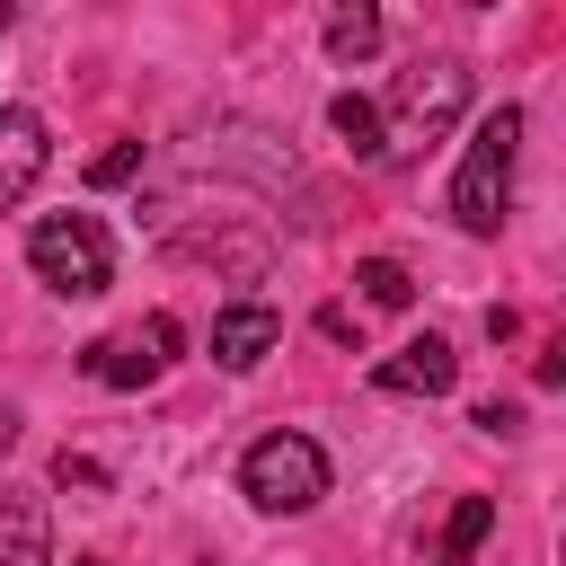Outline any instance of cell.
<instances>
[{"label": "cell", "instance_id": "ac0fdd59", "mask_svg": "<svg viewBox=\"0 0 566 566\" xmlns=\"http://www.w3.org/2000/svg\"><path fill=\"white\" fill-rule=\"evenodd\" d=\"M71 566H97V557H71Z\"/></svg>", "mask_w": 566, "mask_h": 566}, {"label": "cell", "instance_id": "8992f818", "mask_svg": "<svg viewBox=\"0 0 566 566\" xmlns=\"http://www.w3.org/2000/svg\"><path fill=\"white\" fill-rule=\"evenodd\" d=\"M274 345H283V318H274L265 301H230V310L212 318V363H221V371H256Z\"/></svg>", "mask_w": 566, "mask_h": 566}, {"label": "cell", "instance_id": "277c9868", "mask_svg": "<svg viewBox=\"0 0 566 566\" xmlns=\"http://www.w3.org/2000/svg\"><path fill=\"white\" fill-rule=\"evenodd\" d=\"M460 106H469V71H460V62H416V71L389 80L398 142H433L442 124H460ZM389 115H380V124H389Z\"/></svg>", "mask_w": 566, "mask_h": 566}, {"label": "cell", "instance_id": "52a82bcc", "mask_svg": "<svg viewBox=\"0 0 566 566\" xmlns=\"http://www.w3.org/2000/svg\"><path fill=\"white\" fill-rule=\"evenodd\" d=\"M460 380V354L442 345V336H416V345H398L380 371H371V389H389V398H442Z\"/></svg>", "mask_w": 566, "mask_h": 566}, {"label": "cell", "instance_id": "6da1fadb", "mask_svg": "<svg viewBox=\"0 0 566 566\" xmlns=\"http://www.w3.org/2000/svg\"><path fill=\"white\" fill-rule=\"evenodd\" d=\"M513 150H522V106H495L478 133H469V159L451 177V212L469 239H495L504 212H513Z\"/></svg>", "mask_w": 566, "mask_h": 566}, {"label": "cell", "instance_id": "ba28073f", "mask_svg": "<svg viewBox=\"0 0 566 566\" xmlns=\"http://www.w3.org/2000/svg\"><path fill=\"white\" fill-rule=\"evenodd\" d=\"M0 566H53L44 495H27V486H0Z\"/></svg>", "mask_w": 566, "mask_h": 566}, {"label": "cell", "instance_id": "9c48e42d", "mask_svg": "<svg viewBox=\"0 0 566 566\" xmlns=\"http://www.w3.org/2000/svg\"><path fill=\"white\" fill-rule=\"evenodd\" d=\"M486 531H495V504H486V495H460L451 522H442V539H433V566H469V557L486 548Z\"/></svg>", "mask_w": 566, "mask_h": 566}, {"label": "cell", "instance_id": "2e32d148", "mask_svg": "<svg viewBox=\"0 0 566 566\" xmlns=\"http://www.w3.org/2000/svg\"><path fill=\"white\" fill-rule=\"evenodd\" d=\"M478 433H522V407H513V398H486V407H478Z\"/></svg>", "mask_w": 566, "mask_h": 566}, {"label": "cell", "instance_id": "9a60e30c", "mask_svg": "<svg viewBox=\"0 0 566 566\" xmlns=\"http://www.w3.org/2000/svg\"><path fill=\"white\" fill-rule=\"evenodd\" d=\"M53 486H80V495H97V486H106V469H97V460H80V451H62V460H53Z\"/></svg>", "mask_w": 566, "mask_h": 566}, {"label": "cell", "instance_id": "7c38bea8", "mask_svg": "<svg viewBox=\"0 0 566 566\" xmlns=\"http://www.w3.org/2000/svg\"><path fill=\"white\" fill-rule=\"evenodd\" d=\"M354 283H363V301H371V310H407V301H416V274H407L398 256H363V265H354Z\"/></svg>", "mask_w": 566, "mask_h": 566}, {"label": "cell", "instance_id": "4fadbf2b", "mask_svg": "<svg viewBox=\"0 0 566 566\" xmlns=\"http://www.w3.org/2000/svg\"><path fill=\"white\" fill-rule=\"evenodd\" d=\"M371 44H380V9H363V0H354V9H336V18H327V53H336V62H363Z\"/></svg>", "mask_w": 566, "mask_h": 566}, {"label": "cell", "instance_id": "8fae6325", "mask_svg": "<svg viewBox=\"0 0 566 566\" xmlns=\"http://www.w3.org/2000/svg\"><path fill=\"white\" fill-rule=\"evenodd\" d=\"M327 124H336V142H345L354 159H389V124H380V106H371V97H336V106H327Z\"/></svg>", "mask_w": 566, "mask_h": 566}, {"label": "cell", "instance_id": "30bf717a", "mask_svg": "<svg viewBox=\"0 0 566 566\" xmlns=\"http://www.w3.org/2000/svg\"><path fill=\"white\" fill-rule=\"evenodd\" d=\"M80 363H88V380H106V389H142V380L159 371V363L142 354V336H97Z\"/></svg>", "mask_w": 566, "mask_h": 566}, {"label": "cell", "instance_id": "e0dca14e", "mask_svg": "<svg viewBox=\"0 0 566 566\" xmlns=\"http://www.w3.org/2000/svg\"><path fill=\"white\" fill-rule=\"evenodd\" d=\"M9 451H18V407L0 398V460H9Z\"/></svg>", "mask_w": 566, "mask_h": 566}, {"label": "cell", "instance_id": "3957f363", "mask_svg": "<svg viewBox=\"0 0 566 566\" xmlns=\"http://www.w3.org/2000/svg\"><path fill=\"white\" fill-rule=\"evenodd\" d=\"M239 486H248L256 513H310L327 495V451L310 433H265V442H248Z\"/></svg>", "mask_w": 566, "mask_h": 566}, {"label": "cell", "instance_id": "7a4b0ae2", "mask_svg": "<svg viewBox=\"0 0 566 566\" xmlns=\"http://www.w3.org/2000/svg\"><path fill=\"white\" fill-rule=\"evenodd\" d=\"M27 265H35L44 292H62V301H97V292L115 283L106 221H97V212H44V221L27 230Z\"/></svg>", "mask_w": 566, "mask_h": 566}, {"label": "cell", "instance_id": "d6986e66", "mask_svg": "<svg viewBox=\"0 0 566 566\" xmlns=\"http://www.w3.org/2000/svg\"><path fill=\"white\" fill-rule=\"evenodd\" d=\"M0 27H9V0H0Z\"/></svg>", "mask_w": 566, "mask_h": 566}, {"label": "cell", "instance_id": "5bb4252c", "mask_svg": "<svg viewBox=\"0 0 566 566\" xmlns=\"http://www.w3.org/2000/svg\"><path fill=\"white\" fill-rule=\"evenodd\" d=\"M133 168H142V142H115V150H97V159H88V186H124Z\"/></svg>", "mask_w": 566, "mask_h": 566}, {"label": "cell", "instance_id": "5b68a950", "mask_svg": "<svg viewBox=\"0 0 566 566\" xmlns=\"http://www.w3.org/2000/svg\"><path fill=\"white\" fill-rule=\"evenodd\" d=\"M44 159H53L44 115H35V106H0V212L27 203V186L44 177Z\"/></svg>", "mask_w": 566, "mask_h": 566}]
</instances>
